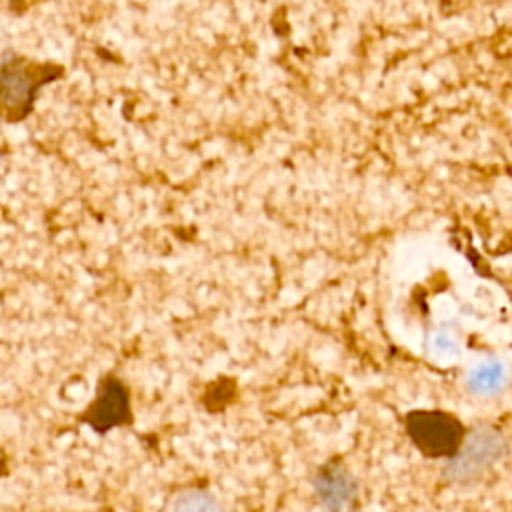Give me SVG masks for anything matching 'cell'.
Listing matches in <instances>:
<instances>
[{"label": "cell", "instance_id": "3", "mask_svg": "<svg viewBox=\"0 0 512 512\" xmlns=\"http://www.w3.org/2000/svg\"><path fill=\"white\" fill-rule=\"evenodd\" d=\"M500 436L492 430H476L466 444H462V450L454 456L450 462V474L458 480H466L480 470H484L488 464H492L500 454Z\"/></svg>", "mask_w": 512, "mask_h": 512}, {"label": "cell", "instance_id": "2", "mask_svg": "<svg viewBox=\"0 0 512 512\" xmlns=\"http://www.w3.org/2000/svg\"><path fill=\"white\" fill-rule=\"evenodd\" d=\"M408 428L414 442L430 454H450L460 442L458 424L450 416L438 412L414 414Z\"/></svg>", "mask_w": 512, "mask_h": 512}, {"label": "cell", "instance_id": "4", "mask_svg": "<svg viewBox=\"0 0 512 512\" xmlns=\"http://www.w3.org/2000/svg\"><path fill=\"white\" fill-rule=\"evenodd\" d=\"M128 398L124 394V388L116 380L102 382L96 400L86 412V422L96 430H106L110 426H116L126 416Z\"/></svg>", "mask_w": 512, "mask_h": 512}, {"label": "cell", "instance_id": "7", "mask_svg": "<svg viewBox=\"0 0 512 512\" xmlns=\"http://www.w3.org/2000/svg\"><path fill=\"white\" fill-rule=\"evenodd\" d=\"M500 378H502V376H500L498 366L490 364V366L480 368V370L472 376V384H474L476 390H492V388L498 386Z\"/></svg>", "mask_w": 512, "mask_h": 512}, {"label": "cell", "instance_id": "6", "mask_svg": "<svg viewBox=\"0 0 512 512\" xmlns=\"http://www.w3.org/2000/svg\"><path fill=\"white\" fill-rule=\"evenodd\" d=\"M318 490L324 496V500H328L334 506H340L348 498V494H350L346 478L342 474H336V472L322 474V482H320Z\"/></svg>", "mask_w": 512, "mask_h": 512}, {"label": "cell", "instance_id": "1", "mask_svg": "<svg viewBox=\"0 0 512 512\" xmlns=\"http://www.w3.org/2000/svg\"><path fill=\"white\" fill-rule=\"evenodd\" d=\"M60 72L54 64L28 62L24 58H10L0 64V114L12 120L26 116L32 110L36 92Z\"/></svg>", "mask_w": 512, "mask_h": 512}, {"label": "cell", "instance_id": "5", "mask_svg": "<svg viewBox=\"0 0 512 512\" xmlns=\"http://www.w3.org/2000/svg\"><path fill=\"white\" fill-rule=\"evenodd\" d=\"M172 512H224L220 504L206 492H188L180 496L172 508Z\"/></svg>", "mask_w": 512, "mask_h": 512}]
</instances>
